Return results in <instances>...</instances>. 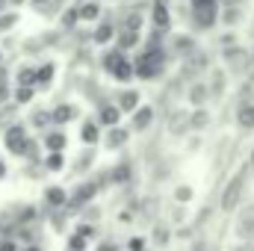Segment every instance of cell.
I'll return each instance as SVG.
<instances>
[{"label":"cell","instance_id":"obj_1","mask_svg":"<svg viewBox=\"0 0 254 251\" xmlns=\"http://www.w3.org/2000/svg\"><path fill=\"white\" fill-rule=\"evenodd\" d=\"M163 65H166V54H163V48L157 45V42H151L139 57H136V77H142V80H154V77H160L163 74Z\"/></svg>","mask_w":254,"mask_h":251},{"label":"cell","instance_id":"obj_2","mask_svg":"<svg viewBox=\"0 0 254 251\" xmlns=\"http://www.w3.org/2000/svg\"><path fill=\"white\" fill-rule=\"evenodd\" d=\"M246 175H249V169H240V172L228 181V187L222 192V210H225V213H234V210L240 207L243 192H246Z\"/></svg>","mask_w":254,"mask_h":251},{"label":"cell","instance_id":"obj_3","mask_svg":"<svg viewBox=\"0 0 254 251\" xmlns=\"http://www.w3.org/2000/svg\"><path fill=\"white\" fill-rule=\"evenodd\" d=\"M116 36H119V24L110 21V18H101L92 30V42L95 45H116Z\"/></svg>","mask_w":254,"mask_h":251},{"label":"cell","instance_id":"obj_4","mask_svg":"<svg viewBox=\"0 0 254 251\" xmlns=\"http://www.w3.org/2000/svg\"><path fill=\"white\" fill-rule=\"evenodd\" d=\"M151 24L154 30L166 33L172 27V9H169V0H151Z\"/></svg>","mask_w":254,"mask_h":251},{"label":"cell","instance_id":"obj_5","mask_svg":"<svg viewBox=\"0 0 254 251\" xmlns=\"http://www.w3.org/2000/svg\"><path fill=\"white\" fill-rule=\"evenodd\" d=\"M222 57H225V65H228L231 71H246V68H249V63H252L249 51H246V48H240V45L225 48V51H222Z\"/></svg>","mask_w":254,"mask_h":251},{"label":"cell","instance_id":"obj_6","mask_svg":"<svg viewBox=\"0 0 254 251\" xmlns=\"http://www.w3.org/2000/svg\"><path fill=\"white\" fill-rule=\"evenodd\" d=\"M77 15L83 24H98L104 18V3L101 0H80L77 3Z\"/></svg>","mask_w":254,"mask_h":251},{"label":"cell","instance_id":"obj_7","mask_svg":"<svg viewBox=\"0 0 254 251\" xmlns=\"http://www.w3.org/2000/svg\"><path fill=\"white\" fill-rule=\"evenodd\" d=\"M210 68V60H207V54L204 51H192L190 57H184V74H190V77H195V74H201V71H207Z\"/></svg>","mask_w":254,"mask_h":251},{"label":"cell","instance_id":"obj_8","mask_svg":"<svg viewBox=\"0 0 254 251\" xmlns=\"http://www.w3.org/2000/svg\"><path fill=\"white\" fill-rule=\"evenodd\" d=\"M237 234H240V240H252L254 243V204H249V207L240 213V219H237Z\"/></svg>","mask_w":254,"mask_h":251},{"label":"cell","instance_id":"obj_9","mask_svg":"<svg viewBox=\"0 0 254 251\" xmlns=\"http://www.w3.org/2000/svg\"><path fill=\"white\" fill-rule=\"evenodd\" d=\"M6 148L12 151V154H24L27 151V133H24V127L15 125L6 130Z\"/></svg>","mask_w":254,"mask_h":251},{"label":"cell","instance_id":"obj_10","mask_svg":"<svg viewBox=\"0 0 254 251\" xmlns=\"http://www.w3.org/2000/svg\"><path fill=\"white\" fill-rule=\"evenodd\" d=\"M207 86H210V95H213V98H222V95H225V86H228V74H225L222 68H213Z\"/></svg>","mask_w":254,"mask_h":251},{"label":"cell","instance_id":"obj_11","mask_svg":"<svg viewBox=\"0 0 254 251\" xmlns=\"http://www.w3.org/2000/svg\"><path fill=\"white\" fill-rule=\"evenodd\" d=\"M119 119H122V107H119V104H104L101 113H98V122L107 125V127H116Z\"/></svg>","mask_w":254,"mask_h":251},{"label":"cell","instance_id":"obj_12","mask_svg":"<svg viewBox=\"0 0 254 251\" xmlns=\"http://www.w3.org/2000/svg\"><path fill=\"white\" fill-rule=\"evenodd\" d=\"M187 98H190L192 107H204V104H207V98H210V86H207V83H192Z\"/></svg>","mask_w":254,"mask_h":251},{"label":"cell","instance_id":"obj_13","mask_svg":"<svg viewBox=\"0 0 254 251\" xmlns=\"http://www.w3.org/2000/svg\"><path fill=\"white\" fill-rule=\"evenodd\" d=\"M237 125L243 127V130H254V104L252 101H246V104L240 107V113H237Z\"/></svg>","mask_w":254,"mask_h":251},{"label":"cell","instance_id":"obj_14","mask_svg":"<svg viewBox=\"0 0 254 251\" xmlns=\"http://www.w3.org/2000/svg\"><path fill=\"white\" fill-rule=\"evenodd\" d=\"M119 107H122V113H136V110H139V92L125 89V92L119 95Z\"/></svg>","mask_w":254,"mask_h":251},{"label":"cell","instance_id":"obj_15","mask_svg":"<svg viewBox=\"0 0 254 251\" xmlns=\"http://www.w3.org/2000/svg\"><path fill=\"white\" fill-rule=\"evenodd\" d=\"M151 122H154V110L151 107H139L133 113V130H148Z\"/></svg>","mask_w":254,"mask_h":251},{"label":"cell","instance_id":"obj_16","mask_svg":"<svg viewBox=\"0 0 254 251\" xmlns=\"http://www.w3.org/2000/svg\"><path fill=\"white\" fill-rule=\"evenodd\" d=\"M125 60H127L125 51H122V48H113V51H107V54H104V68H107V71L113 74V71H116L119 65L125 63Z\"/></svg>","mask_w":254,"mask_h":251},{"label":"cell","instance_id":"obj_17","mask_svg":"<svg viewBox=\"0 0 254 251\" xmlns=\"http://www.w3.org/2000/svg\"><path fill=\"white\" fill-rule=\"evenodd\" d=\"M169 130H172L175 136L187 133V130H190V116H187V113H172V119H169Z\"/></svg>","mask_w":254,"mask_h":251},{"label":"cell","instance_id":"obj_18","mask_svg":"<svg viewBox=\"0 0 254 251\" xmlns=\"http://www.w3.org/2000/svg\"><path fill=\"white\" fill-rule=\"evenodd\" d=\"M54 74H57V65H54V63L39 65V68H36V86H51Z\"/></svg>","mask_w":254,"mask_h":251},{"label":"cell","instance_id":"obj_19","mask_svg":"<svg viewBox=\"0 0 254 251\" xmlns=\"http://www.w3.org/2000/svg\"><path fill=\"white\" fill-rule=\"evenodd\" d=\"M74 116H77V107H71V104H63V107H57V110L51 113V119H54L57 125H68Z\"/></svg>","mask_w":254,"mask_h":251},{"label":"cell","instance_id":"obj_20","mask_svg":"<svg viewBox=\"0 0 254 251\" xmlns=\"http://www.w3.org/2000/svg\"><path fill=\"white\" fill-rule=\"evenodd\" d=\"M210 125V113L204 107H195V113H190V127L192 130H204Z\"/></svg>","mask_w":254,"mask_h":251},{"label":"cell","instance_id":"obj_21","mask_svg":"<svg viewBox=\"0 0 254 251\" xmlns=\"http://www.w3.org/2000/svg\"><path fill=\"white\" fill-rule=\"evenodd\" d=\"M175 54H181V57H190L192 51H195V39L192 36H175Z\"/></svg>","mask_w":254,"mask_h":251},{"label":"cell","instance_id":"obj_22","mask_svg":"<svg viewBox=\"0 0 254 251\" xmlns=\"http://www.w3.org/2000/svg\"><path fill=\"white\" fill-rule=\"evenodd\" d=\"M89 198H95V184H83V187L71 195V204H74V207H80V204H86Z\"/></svg>","mask_w":254,"mask_h":251},{"label":"cell","instance_id":"obj_23","mask_svg":"<svg viewBox=\"0 0 254 251\" xmlns=\"http://www.w3.org/2000/svg\"><path fill=\"white\" fill-rule=\"evenodd\" d=\"M125 139H127V133L116 125L110 133H107V148H122V145H125Z\"/></svg>","mask_w":254,"mask_h":251},{"label":"cell","instance_id":"obj_24","mask_svg":"<svg viewBox=\"0 0 254 251\" xmlns=\"http://www.w3.org/2000/svg\"><path fill=\"white\" fill-rule=\"evenodd\" d=\"M190 9L192 12H219V0H190Z\"/></svg>","mask_w":254,"mask_h":251},{"label":"cell","instance_id":"obj_25","mask_svg":"<svg viewBox=\"0 0 254 251\" xmlns=\"http://www.w3.org/2000/svg\"><path fill=\"white\" fill-rule=\"evenodd\" d=\"M18 86H36V68L24 65V68L18 71Z\"/></svg>","mask_w":254,"mask_h":251},{"label":"cell","instance_id":"obj_26","mask_svg":"<svg viewBox=\"0 0 254 251\" xmlns=\"http://www.w3.org/2000/svg\"><path fill=\"white\" fill-rule=\"evenodd\" d=\"M15 21H18V15H15L12 9H3V12H0V33H9V30L15 27Z\"/></svg>","mask_w":254,"mask_h":251},{"label":"cell","instance_id":"obj_27","mask_svg":"<svg viewBox=\"0 0 254 251\" xmlns=\"http://www.w3.org/2000/svg\"><path fill=\"white\" fill-rule=\"evenodd\" d=\"M45 148H48V151H63L65 148V136L63 133H51V136H45Z\"/></svg>","mask_w":254,"mask_h":251},{"label":"cell","instance_id":"obj_28","mask_svg":"<svg viewBox=\"0 0 254 251\" xmlns=\"http://www.w3.org/2000/svg\"><path fill=\"white\" fill-rule=\"evenodd\" d=\"M80 136H83V142H86V145H92V142L98 139V125H95V122H86L83 130H80Z\"/></svg>","mask_w":254,"mask_h":251},{"label":"cell","instance_id":"obj_29","mask_svg":"<svg viewBox=\"0 0 254 251\" xmlns=\"http://www.w3.org/2000/svg\"><path fill=\"white\" fill-rule=\"evenodd\" d=\"M33 95H36V92H33V86H18V89H15V101H18V104L33 101Z\"/></svg>","mask_w":254,"mask_h":251},{"label":"cell","instance_id":"obj_30","mask_svg":"<svg viewBox=\"0 0 254 251\" xmlns=\"http://www.w3.org/2000/svg\"><path fill=\"white\" fill-rule=\"evenodd\" d=\"M45 163H48V169H51V172H60V169H63V154H60V151H51Z\"/></svg>","mask_w":254,"mask_h":251},{"label":"cell","instance_id":"obj_31","mask_svg":"<svg viewBox=\"0 0 254 251\" xmlns=\"http://www.w3.org/2000/svg\"><path fill=\"white\" fill-rule=\"evenodd\" d=\"M48 201H51V204H65L68 195H65L63 189H48Z\"/></svg>","mask_w":254,"mask_h":251},{"label":"cell","instance_id":"obj_32","mask_svg":"<svg viewBox=\"0 0 254 251\" xmlns=\"http://www.w3.org/2000/svg\"><path fill=\"white\" fill-rule=\"evenodd\" d=\"M154 243H160V246H166V243H169V228H163V225H157V228H154Z\"/></svg>","mask_w":254,"mask_h":251},{"label":"cell","instance_id":"obj_33","mask_svg":"<svg viewBox=\"0 0 254 251\" xmlns=\"http://www.w3.org/2000/svg\"><path fill=\"white\" fill-rule=\"evenodd\" d=\"M77 21H80V15H77V6H71L68 12H63V24H68V27H71V24H77Z\"/></svg>","mask_w":254,"mask_h":251},{"label":"cell","instance_id":"obj_34","mask_svg":"<svg viewBox=\"0 0 254 251\" xmlns=\"http://www.w3.org/2000/svg\"><path fill=\"white\" fill-rule=\"evenodd\" d=\"M68 249H71V251H83V249H86V237H80V234H77V237H71V240H68Z\"/></svg>","mask_w":254,"mask_h":251},{"label":"cell","instance_id":"obj_35","mask_svg":"<svg viewBox=\"0 0 254 251\" xmlns=\"http://www.w3.org/2000/svg\"><path fill=\"white\" fill-rule=\"evenodd\" d=\"M127 178H130V166H122L119 172H113V181H116V184H125Z\"/></svg>","mask_w":254,"mask_h":251},{"label":"cell","instance_id":"obj_36","mask_svg":"<svg viewBox=\"0 0 254 251\" xmlns=\"http://www.w3.org/2000/svg\"><path fill=\"white\" fill-rule=\"evenodd\" d=\"M54 3H60V0H30V6H33V9H39V12H45V9H51Z\"/></svg>","mask_w":254,"mask_h":251},{"label":"cell","instance_id":"obj_37","mask_svg":"<svg viewBox=\"0 0 254 251\" xmlns=\"http://www.w3.org/2000/svg\"><path fill=\"white\" fill-rule=\"evenodd\" d=\"M154 207H157V201L154 198H145L142 201V216H154Z\"/></svg>","mask_w":254,"mask_h":251},{"label":"cell","instance_id":"obj_38","mask_svg":"<svg viewBox=\"0 0 254 251\" xmlns=\"http://www.w3.org/2000/svg\"><path fill=\"white\" fill-rule=\"evenodd\" d=\"M231 251H254V243H252V240H240Z\"/></svg>","mask_w":254,"mask_h":251},{"label":"cell","instance_id":"obj_39","mask_svg":"<svg viewBox=\"0 0 254 251\" xmlns=\"http://www.w3.org/2000/svg\"><path fill=\"white\" fill-rule=\"evenodd\" d=\"M190 198H192V189H187V187L178 189V201H190Z\"/></svg>","mask_w":254,"mask_h":251},{"label":"cell","instance_id":"obj_40","mask_svg":"<svg viewBox=\"0 0 254 251\" xmlns=\"http://www.w3.org/2000/svg\"><path fill=\"white\" fill-rule=\"evenodd\" d=\"M142 249H145V243H142L139 237H133V240H130V251H142Z\"/></svg>","mask_w":254,"mask_h":251},{"label":"cell","instance_id":"obj_41","mask_svg":"<svg viewBox=\"0 0 254 251\" xmlns=\"http://www.w3.org/2000/svg\"><path fill=\"white\" fill-rule=\"evenodd\" d=\"M219 6H243V0H219Z\"/></svg>","mask_w":254,"mask_h":251},{"label":"cell","instance_id":"obj_42","mask_svg":"<svg viewBox=\"0 0 254 251\" xmlns=\"http://www.w3.org/2000/svg\"><path fill=\"white\" fill-rule=\"evenodd\" d=\"M0 251H15V246H12V243H3V246H0Z\"/></svg>","mask_w":254,"mask_h":251},{"label":"cell","instance_id":"obj_43","mask_svg":"<svg viewBox=\"0 0 254 251\" xmlns=\"http://www.w3.org/2000/svg\"><path fill=\"white\" fill-rule=\"evenodd\" d=\"M101 251H119V249H116L113 243H107V246H101Z\"/></svg>","mask_w":254,"mask_h":251},{"label":"cell","instance_id":"obj_44","mask_svg":"<svg viewBox=\"0 0 254 251\" xmlns=\"http://www.w3.org/2000/svg\"><path fill=\"white\" fill-rule=\"evenodd\" d=\"M192 251H210V249H207L204 243H198V246H195V249H192Z\"/></svg>","mask_w":254,"mask_h":251},{"label":"cell","instance_id":"obj_45","mask_svg":"<svg viewBox=\"0 0 254 251\" xmlns=\"http://www.w3.org/2000/svg\"><path fill=\"white\" fill-rule=\"evenodd\" d=\"M3 175H6V166H3V163H0V178H3Z\"/></svg>","mask_w":254,"mask_h":251},{"label":"cell","instance_id":"obj_46","mask_svg":"<svg viewBox=\"0 0 254 251\" xmlns=\"http://www.w3.org/2000/svg\"><path fill=\"white\" fill-rule=\"evenodd\" d=\"M249 166H252V169H254V151H252V157H249Z\"/></svg>","mask_w":254,"mask_h":251},{"label":"cell","instance_id":"obj_47","mask_svg":"<svg viewBox=\"0 0 254 251\" xmlns=\"http://www.w3.org/2000/svg\"><path fill=\"white\" fill-rule=\"evenodd\" d=\"M6 3H9V0H0V12H3V9H6Z\"/></svg>","mask_w":254,"mask_h":251},{"label":"cell","instance_id":"obj_48","mask_svg":"<svg viewBox=\"0 0 254 251\" xmlns=\"http://www.w3.org/2000/svg\"><path fill=\"white\" fill-rule=\"evenodd\" d=\"M0 60H3V54H0Z\"/></svg>","mask_w":254,"mask_h":251},{"label":"cell","instance_id":"obj_49","mask_svg":"<svg viewBox=\"0 0 254 251\" xmlns=\"http://www.w3.org/2000/svg\"><path fill=\"white\" fill-rule=\"evenodd\" d=\"M30 251H36V249H30Z\"/></svg>","mask_w":254,"mask_h":251}]
</instances>
